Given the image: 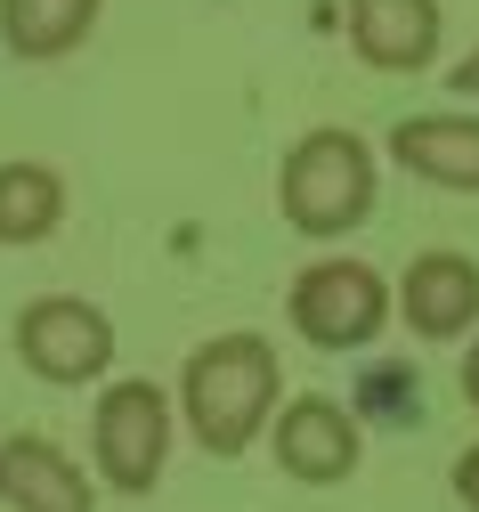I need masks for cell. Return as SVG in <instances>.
<instances>
[{"label": "cell", "mask_w": 479, "mask_h": 512, "mask_svg": "<svg viewBox=\"0 0 479 512\" xmlns=\"http://www.w3.org/2000/svg\"><path fill=\"white\" fill-rule=\"evenodd\" d=\"M65 228V179L49 163H0V244H49Z\"/></svg>", "instance_id": "7c38bea8"}, {"label": "cell", "mask_w": 479, "mask_h": 512, "mask_svg": "<svg viewBox=\"0 0 479 512\" xmlns=\"http://www.w3.org/2000/svg\"><path fill=\"white\" fill-rule=\"evenodd\" d=\"M98 25V0H0V41L25 66H49V57H74Z\"/></svg>", "instance_id": "8fae6325"}, {"label": "cell", "mask_w": 479, "mask_h": 512, "mask_svg": "<svg viewBox=\"0 0 479 512\" xmlns=\"http://www.w3.org/2000/svg\"><path fill=\"white\" fill-rule=\"evenodd\" d=\"M463 399H471V407H479V342H471V350H463Z\"/></svg>", "instance_id": "9a60e30c"}, {"label": "cell", "mask_w": 479, "mask_h": 512, "mask_svg": "<svg viewBox=\"0 0 479 512\" xmlns=\"http://www.w3.org/2000/svg\"><path fill=\"white\" fill-rule=\"evenodd\" d=\"M455 496L479 512V447H463V456H455Z\"/></svg>", "instance_id": "4fadbf2b"}, {"label": "cell", "mask_w": 479, "mask_h": 512, "mask_svg": "<svg viewBox=\"0 0 479 512\" xmlns=\"http://www.w3.org/2000/svg\"><path fill=\"white\" fill-rule=\"evenodd\" d=\"M179 415L203 456L236 464L277 423V342L268 334H212L179 366Z\"/></svg>", "instance_id": "6da1fadb"}, {"label": "cell", "mask_w": 479, "mask_h": 512, "mask_svg": "<svg viewBox=\"0 0 479 512\" xmlns=\"http://www.w3.org/2000/svg\"><path fill=\"white\" fill-rule=\"evenodd\" d=\"M390 301L398 293L366 261H309L293 277V293H285V317H293V334L309 350H366L390 326Z\"/></svg>", "instance_id": "3957f363"}, {"label": "cell", "mask_w": 479, "mask_h": 512, "mask_svg": "<svg viewBox=\"0 0 479 512\" xmlns=\"http://www.w3.org/2000/svg\"><path fill=\"white\" fill-rule=\"evenodd\" d=\"M277 212L285 228H301L309 244H333V236H350L366 212H374V147L358 131H309L285 171H277Z\"/></svg>", "instance_id": "7a4b0ae2"}, {"label": "cell", "mask_w": 479, "mask_h": 512, "mask_svg": "<svg viewBox=\"0 0 479 512\" xmlns=\"http://www.w3.org/2000/svg\"><path fill=\"white\" fill-rule=\"evenodd\" d=\"M390 163L423 187L479 196V114H406L390 131Z\"/></svg>", "instance_id": "30bf717a"}, {"label": "cell", "mask_w": 479, "mask_h": 512, "mask_svg": "<svg viewBox=\"0 0 479 512\" xmlns=\"http://www.w3.org/2000/svg\"><path fill=\"white\" fill-rule=\"evenodd\" d=\"M341 17H350V49L374 74H431L439 66V33H447L439 0H341Z\"/></svg>", "instance_id": "52a82bcc"}, {"label": "cell", "mask_w": 479, "mask_h": 512, "mask_svg": "<svg viewBox=\"0 0 479 512\" xmlns=\"http://www.w3.org/2000/svg\"><path fill=\"white\" fill-rule=\"evenodd\" d=\"M268 447H277V464H285L293 480H309V488L350 480V472H358V456H366L358 415L341 407V399H325V391L285 399V407H277V423H268Z\"/></svg>", "instance_id": "8992f818"}, {"label": "cell", "mask_w": 479, "mask_h": 512, "mask_svg": "<svg viewBox=\"0 0 479 512\" xmlns=\"http://www.w3.org/2000/svg\"><path fill=\"white\" fill-rule=\"evenodd\" d=\"M398 309L423 342H455L479 326V261L471 252H415V269L398 277Z\"/></svg>", "instance_id": "9c48e42d"}, {"label": "cell", "mask_w": 479, "mask_h": 512, "mask_svg": "<svg viewBox=\"0 0 479 512\" xmlns=\"http://www.w3.org/2000/svg\"><path fill=\"white\" fill-rule=\"evenodd\" d=\"M90 456H98V480L122 488V496H147L163 480V456H171V391L163 382H106V399L90 415Z\"/></svg>", "instance_id": "277c9868"}, {"label": "cell", "mask_w": 479, "mask_h": 512, "mask_svg": "<svg viewBox=\"0 0 479 512\" xmlns=\"http://www.w3.org/2000/svg\"><path fill=\"white\" fill-rule=\"evenodd\" d=\"M447 82H455V90H463V98H479V49H471V57H463V66H455V74H447Z\"/></svg>", "instance_id": "5bb4252c"}, {"label": "cell", "mask_w": 479, "mask_h": 512, "mask_svg": "<svg viewBox=\"0 0 479 512\" xmlns=\"http://www.w3.org/2000/svg\"><path fill=\"white\" fill-rule=\"evenodd\" d=\"M17 358H25V374L57 382V391L98 382L114 366V317L82 293H41L17 309Z\"/></svg>", "instance_id": "5b68a950"}, {"label": "cell", "mask_w": 479, "mask_h": 512, "mask_svg": "<svg viewBox=\"0 0 479 512\" xmlns=\"http://www.w3.org/2000/svg\"><path fill=\"white\" fill-rule=\"evenodd\" d=\"M0 504L9 512H98L90 472L49 431H9L0 439Z\"/></svg>", "instance_id": "ba28073f"}]
</instances>
